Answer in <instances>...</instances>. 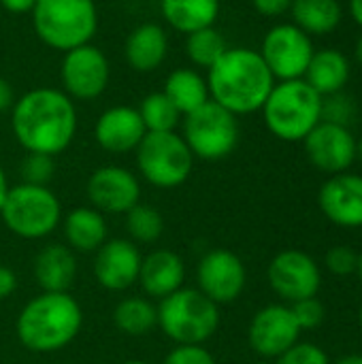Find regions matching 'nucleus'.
<instances>
[{"label": "nucleus", "mask_w": 362, "mask_h": 364, "mask_svg": "<svg viewBox=\"0 0 362 364\" xmlns=\"http://www.w3.org/2000/svg\"><path fill=\"white\" fill-rule=\"evenodd\" d=\"M256 364H271L269 360H260V363H256Z\"/></svg>", "instance_id": "3c124183"}, {"label": "nucleus", "mask_w": 362, "mask_h": 364, "mask_svg": "<svg viewBox=\"0 0 362 364\" xmlns=\"http://www.w3.org/2000/svg\"><path fill=\"white\" fill-rule=\"evenodd\" d=\"M21 181L32 186H47L55 175V160L45 154H26L19 166Z\"/></svg>", "instance_id": "2f4dec72"}, {"label": "nucleus", "mask_w": 362, "mask_h": 364, "mask_svg": "<svg viewBox=\"0 0 362 364\" xmlns=\"http://www.w3.org/2000/svg\"><path fill=\"white\" fill-rule=\"evenodd\" d=\"M122 364H151V363H147V360H126V363H122Z\"/></svg>", "instance_id": "09e8293b"}, {"label": "nucleus", "mask_w": 362, "mask_h": 364, "mask_svg": "<svg viewBox=\"0 0 362 364\" xmlns=\"http://www.w3.org/2000/svg\"><path fill=\"white\" fill-rule=\"evenodd\" d=\"M356 160H361L362 162V139L361 141H356Z\"/></svg>", "instance_id": "49530a36"}, {"label": "nucleus", "mask_w": 362, "mask_h": 364, "mask_svg": "<svg viewBox=\"0 0 362 364\" xmlns=\"http://www.w3.org/2000/svg\"><path fill=\"white\" fill-rule=\"evenodd\" d=\"M196 288L215 305L235 303L247 284L243 260L224 247L209 250L196 264Z\"/></svg>", "instance_id": "ddd939ff"}, {"label": "nucleus", "mask_w": 362, "mask_h": 364, "mask_svg": "<svg viewBox=\"0 0 362 364\" xmlns=\"http://www.w3.org/2000/svg\"><path fill=\"white\" fill-rule=\"evenodd\" d=\"M331 364H362V354H348V356H341L339 360Z\"/></svg>", "instance_id": "c03bdc74"}, {"label": "nucleus", "mask_w": 362, "mask_h": 364, "mask_svg": "<svg viewBox=\"0 0 362 364\" xmlns=\"http://www.w3.org/2000/svg\"><path fill=\"white\" fill-rule=\"evenodd\" d=\"M32 273L43 292H68L77 279V256L66 243H47L36 252Z\"/></svg>", "instance_id": "4be33fe9"}, {"label": "nucleus", "mask_w": 362, "mask_h": 364, "mask_svg": "<svg viewBox=\"0 0 362 364\" xmlns=\"http://www.w3.org/2000/svg\"><path fill=\"white\" fill-rule=\"evenodd\" d=\"M143 254L130 239H107L94 252V277L109 292H124L139 282Z\"/></svg>", "instance_id": "f3484780"}, {"label": "nucleus", "mask_w": 362, "mask_h": 364, "mask_svg": "<svg viewBox=\"0 0 362 364\" xmlns=\"http://www.w3.org/2000/svg\"><path fill=\"white\" fill-rule=\"evenodd\" d=\"M186 282V262L183 258L166 247H158L143 256L139 271V286L143 294L151 301H162L183 288Z\"/></svg>", "instance_id": "aec40b11"}, {"label": "nucleus", "mask_w": 362, "mask_h": 364, "mask_svg": "<svg viewBox=\"0 0 362 364\" xmlns=\"http://www.w3.org/2000/svg\"><path fill=\"white\" fill-rule=\"evenodd\" d=\"M354 55H356V62L362 66V34L358 36V41H356V49H354Z\"/></svg>", "instance_id": "a18cd8bd"}, {"label": "nucleus", "mask_w": 362, "mask_h": 364, "mask_svg": "<svg viewBox=\"0 0 362 364\" xmlns=\"http://www.w3.org/2000/svg\"><path fill=\"white\" fill-rule=\"evenodd\" d=\"M292 23L309 36L333 32L344 17L339 0H292Z\"/></svg>", "instance_id": "bb28decb"}, {"label": "nucleus", "mask_w": 362, "mask_h": 364, "mask_svg": "<svg viewBox=\"0 0 362 364\" xmlns=\"http://www.w3.org/2000/svg\"><path fill=\"white\" fill-rule=\"evenodd\" d=\"M83 326V311L70 292H41L17 316L19 343L36 354L60 352L70 346Z\"/></svg>", "instance_id": "7ed1b4c3"}, {"label": "nucleus", "mask_w": 362, "mask_h": 364, "mask_svg": "<svg viewBox=\"0 0 362 364\" xmlns=\"http://www.w3.org/2000/svg\"><path fill=\"white\" fill-rule=\"evenodd\" d=\"M6 192H9V181H6V173L0 164V209H2V203L6 198Z\"/></svg>", "instance_id": "37998d69"}, {"label": "nucleus", "mask_w": 362, "mask_h": 364, "mask_svg": "<svg viewBox=\"0 0 362 364\" xmlns=\"http://www.w3.org/2000/svg\"><path fill=\"white\" fill-rule=\"evenodd\" d=\"M156 307L158 328L175 346H203L220 328V305L198 288H179Z\"/></svg>", "instance_id": "423d86ee"}, {"label": "nucleus", "mask_w": 362, "mask_h": 364, "mask_svg": "<svg viewBox=\"0 0 362 364\" xmlns=\"http://www.w3.org/2000/svg\"><path fill=\"white\" fill-rule=\"evenodd\" d=\"M85 194L90 207L96 211L105 215H126L134 205L141 203V181L130 168L107 164L90 175Z\"/></svg>", "instance_id": "4468645a"}, {"label": "nucleus", "mask_w": 362, "mask_h": 364, "mask_svg": "<svg viewBox=\"0 0 362 364\" xmlns=\"http://www.w3.org/2000/svg\"><path fill=\"white\" fill-rule=\"evenodd\" d=\"M358 324H361V328H362V305H361V311H358Z\"/></svg>", "instance_id": "8fccbe9b"}, {"label": "nucleus", "mask_w": 362, "mask_h": 364, "mask_svg": "<svg viewBox=\"0 0 362 364\" xmlns=\"http://www.w3.org/2000/svg\"><path fill=\"white\" fill-rule=\"evenodd\" d=\"M15 290H17V275L9 267L0 264V301L9 299Z\"/></svg>", "instance_id": "58836bf2"}, {"label": "nucleus", "mask_w": 362, "mask_h": 364, "mask_svg": "<svg viewBox=\"0 0 362 364\" xmlns=\"http://www.w3.org/2000/svg\"><path fill=\"white\" fill-rule=\"evenodd\" d=\"M252 6L262 17H280L290 11L292 0H252Z\"/></svg>", "instance_id": "4c0bfd02"}, {"label": "nucleus", "mask_w": 362, "mask_h": 364, "mask_svg": "<svg viewBox=\"0 0 362 364\" xmlns=\"http://www.w3.org/2000/svg\"><path fill=\"white\" fill-rule=\"evenodd\" d=\"M226 49H228V43L215 26L186 34L183 51H186V58L190 60V64H194V68L209 70L222 58V53Z\"/></svg>", "instance_id": "c85d7f7f"}, {"label": "nucleus", "mask_w": 362, "mask_h": 364, "mask_svg": "<svg viewBox=\"0 0 362 364\" xmlns=\"http://www.w3.org/2000/svg\"><path fill=\"white\" fill-rule=\"evenodd\" d=\"M260 111L275 139L299 143L322 122V96L305 79L275 81Z\"/></svg>", "instance_id": "20e7f679"}, {"label": "nucleus", "mask_w": 362, "mask_h": 364, "mask_svg": "<svg viewBox=\"0 0 362 364\" xmlns=\"http://www.w3.org/2000/svg\"><path fill=\"white\" fill-rule=\"evenodd\" d=\"M350 13H352L354 21L362 28V0H350Z\"/></svg>", "instance_id": "79ce46f5"}, {"label": "nucleus", "mask_w": 362, "mask_h": 364, "mask_svg": "<svg viewBox=\"0 0 362 364\" xmlns=\"http://www.w3.org/2000/svg\"><path fill=\"white\" fill-rule=\"evenodd\" d=\"M111 79L109 58L94 43L75 47L62 55L60 83L62 92L75 102H90L105 94Z\"/></svg>", "instance_id": "9d476101"}, {"label": "nucleus", "mask_w": 362, "mask_h": 364, "mask_svg": "<svg viewBox=\"0 0 362 364\" xmlns=\"http://www.w3.org/2000/svg\"><path fill=\"white\" fill-rule=\"evenodd\" d=\"M301 333L290 305H267L252 318L247 341L262 360H275L299 343Z\"/></svg>", "instance_id": "2eb2a0df"}, {"label": "nucleus", "mask_w": 362, "mask_h": 364, "mask_svg": "<svg viewBox=\"0 0 362 364\" xmlns=\"http://www.w3.org/2000/svg\"><path fill=\"white\" fill-rule=\"evenodd\" d=\"M62 235L66 245L77 254H94L109 239V224L105 213L94 207H75L62 215Z\"/></svg>", "instance_id": "5701e85b"}, {"label": "nucleus", "mask_w": 362, "mask_h": 364, "mask_svg": "<svg viewBox=\"0 0 362 364\" xmlns=\"http://www.w3.org/2000/svg\"><path fill=\"white\" fill-rule=\"evenodd\" d=\"M320 211L341 228H362V175L339 173L326 179L318 192Z\"/></svg>", "instance_id": "6ab92c4d"}, {"label": "nucleus", "mask_w": 362, "mask_h": 364, "mask_svg": "<svg viewBox=\"0 0 362 364\" xmlns=\"http://www.w3.org/2000/svg\"><path fill=\"white\" fill-rule=\"evenodd\" d=\"M30 17L38 41L60 53L92 43L98 32L94 0H36Z\"/></svg>", "instance_id": "39448f33"}, {"label": "nucleus", "mask_w": 362, "mask_h": 364, "mask_svg": "<svg viewBox=\"0 0 362 364\" xmlns=\"http://www.w3.org/2000/svg\"><path fill=\"white\" fill-rule=\"evenodd\" d=\"M324 264H326L331 275H335V277H350L352 273H356L358 252H354L348 245H335V247H331L326 252Z\"/></svg>", "instance_id": "473e14b6"}, {"label": "nucleus", "mask_w": 362, "mask_h": 364, "mask_svg": "<svg viewBox=\"0 0 362 364\" xmlns=\"http://www.w3.org/2000/svg\"><path fill=\"white\" fill-rule=\"evenodd\" d=\"M273 364H331L326 352L316 343H303L299 341L288 352H284Z\"/></svg>", "instance_id": "f704fd0d"}, {"label": "nucleus", "mask_w": 362, "mask_h": 364, "mask_svg": "<svg viewBox=\"0 0 362 364\" xmlns=\"http://www.w3.org/2000/svg\"><path fill=\"white\" fill-rule=\"evenodd\" d=\"M352 113H354L352 100L344 96L341 92L331 94L329 98H322V122L348 126V119L352 117Z\"/></svg>", "instance_id": "c9c22d12"}, {"label": "nucleus", "mask_w": 362, "mask_h": 364, "mask_svg": "<svg viewBox=\"0 0 362 364\" xmlns=\"http://www.w3.org/2000/svg\"><path fill=\"white\" fill-rule=\"evenodd\" d=\"M292 309V316L299 324L301 331H314L318 328L322 322H324V305L318 301V296H312V299H303L299 303H292L290 305Z\"/></svg>", "instance_id": "72a5a7b5"}, {"label": "nucleus", "mask_w": 362, "mask_h": 364, "mask_svg": "<svg viewBox=\"0 0 362 364\" xmlns=\"http://www.w3.org/2000/svg\"><path fill=\"white\" fill-rule=\"evenodd\" d=\"M160 15L175 32L190 34L215 26L220 0H160Z\"/></svg>", "instance_id": "b1692460"}, {"label": "nucleus", "mask_w": 362, "mask_h": 364, "mask_svg": "<svg viewBox=\"0 0 362 364\" xmlns=\"http://www.w3.org/2000/svg\"><path fill=\"white\" fill-rule=\"evenodd\" d=\"M356 275L361 277V282H362V252L358 254V264H356Z\"/></svg>", "instance_id": "de8ad7c7"}, {"label": "nucleus", "mask_w": 362, "mask_h": 364, "mask_svg": "<svg viewBox=\"0 0 362 364\" xmlns=\"http://www.w3.org/2000/svg\"><path fill=\"white\" fill-rule=\"evenodd\" d=\"M271 290L286 303H299L303 299L318 296L322 288V271L318 262L301 250L280 252L267 269Z\"/></svg>", "instance_id": "f8f14e48"}, {"label": "nucleus", "mask_w": 362, "mask_h": 364, "mask_svg": "<svg viewBox=\"0 0 362 364\" xmlns=\"http://www.w3.org/2000/svg\"><path fill=\"white\" fill-rule=\"evenodd\" d=\"M307 160L322 173L339 175L356 162V139L348 126L320 122L305 139Z\"/></svg>", "instance_id": "dca6fc26"}, {"label": "nucleus", "mask_w": 362, "mask_h": 364, "mask_svg": "<svg viewBox=\"0 0 362 364\" xmlns=\"http://www.w3.org/2000/svg\"><path fill=\"white\" fill-rule=\"evenodd\" d=\"M162 364H218L213 354L203 346H175Z\"/></svg>", "instance_id": "e433bc0d"}, {"label": "nucleus", "mask_w": 362, "mask_h": 364, "mask_svg": "<svg viewBox=\"0 0 362 364\" xmlns=\"http://www.w3.org/2000/svg\"><path fill=\"white\" fill-rule=\"evenodd\" d=\"M113 324L128 337H145L158 326V307L147 296H126L113 309Z\"/></svg>", "instance_id": "cd10ccee"}, {"label": "nucleus", "mask_w": 362, "mask_h": 364, "mask_svg": "<svg viewBox=\"0 0 362 364\" xmlns=\"http://www.w3.org/2000/svg\"><path fill=\"white\" fill-rule=\"evenodd\" d=\"M145 134L147 130L143 126V119L137 107L130 105H115L105 109L94 124L96 145L113 156L134 151Z\"/></svg>", "instance_id": "a211bd4d"}, {"label": "nucleus", "mask_w": 362, "mask_h": 364, "mask_svg": "<svg viewBox=\"0 0 362 364\" xmlns=\"http://www.w3.org/2000/svg\"><path fill=\"white\" fill-rule=\"evenodd\" d=\"M205 79L209 100L237 117L260 111L275 85L265 60L250 47H228Z\"/></svg>", "instance_id": "f03ea898"}, {"label": "nucleus", "mask_w": 362, "mask_h": 364, "mask_svg": "<svg viewBox=\"0 0 362 364\" xmlns=\"http://www.w3.org/2000/svg\"><path fill=\"white\" fill-rule=\"evenodd\" d=\"M137 111L147 132H173L183 117L162 90L147 94L137 107Z\"/></svg>", "instance_id": "c756f323"}, {"label": "nucleus", "mask_w": 362, "mask_h": 364, "mask_svg": "<svg viewBox=\"0 0 362 364\" xmlns=\"http://www.w3.org/2000/svg\"><path fill=\"white\" fill-rule=\"evenodd\" d=\"M169 55V32L156 21L139 23L130 30L124 43L126 64L134 73H154L158 70Z\"/></svg>", "instance_id": "412c9836"}, {"label": "nucleus", "mask_w": 362, "mask_h": 364, "mask_svg": "<svg viewBox=\"0 0 362 364\" xmlns=\"http://www.w3.org/2000/svg\"><path fill=\"white\" fill-rule=\"evenodd\" d=\"M11 132L26 154L60 156L75 141L79 117L75 100L58 87H32L15 98Z\"/></svg>", "instance_id": "f257e3e1"}, {"label": "nucleus", "mask_w": 362, "mask_h": 364, "mask_svg": "<svg viewBox=\"0 0 362 364\" xmlns=\"http://www.w3.org/2000/svg\"><path fill=\"white\" fill-rule=\"evenodd\" d=\"M303 79L324 98L337 94L350 81V60L337 49L314 51Z\"/></svg>", "instance_id": "393cba45"}, {"label": "nucleus", "mask_w": 362, "mask_h": 364, "mask_svg": "<svg viewBox=\"0 0 362 364\" xmlns=\"http://www.w3.org/2000/svg\"><path fill=\"white\" fill-rule=\"evenodd\" d=\"M179 126L192 156L205 162L224 160L239 145V117L213 100L183 115Z\"/></svg>", "instance_id": "1a4fd4ad"}, {"label": "nucleus", "mask_w": 362, "mask_h": 364, "mask_svg": "<svg viewBox=\"0 0 362 364\" xmlns=\"http://www.w3.org/2000/svg\"><path fill=\"white\" fill-rule=\"evenodd\" d=\"M139 175L154 188L183 186L194 168V156L179 132H147L134 149Z\"/></svg>", "instance_id": "6e6552de"}, {"label": "nucleus", "mask_w": 362, "mask_h": 364, "mask_svg": "<svg viewBox=\"0 0 362 364\" xmlns=\"http://www.w3.org/2000/svg\"><path fill=\"white\" fill-rule=\"evenodd\" d=\"M312 36L305 34L294 23H277L273 26L258 49L267 68L271 70L275 81H292L303 79L309 60L314 55Z\"/></svg>", "instance_id": "9b49d317"}, {"label": "nucleus", "mask_w": 362, "mask_h": 364, "mask_svg": "<svg viewBox=\"0 0 362 364\" xmlns=\"http://www.w3.org/2000/svg\"><path fill=\"white\" fill-rule=\"evenodd\" d=\"M15 90H13V85L4 79V77H0V113H6V111H11L13 109V105H15Z\"/></svg>", "instance_id": "a19ab883"}, {"label": "nucleus", "mask_w": 362, "mask_h": 364, "mask_svg": "<svg viewBox=\"0 0 362 364\" xmlns=\"http://www.w3.org/2000/svg\"><path fill=\"white\" fill-rule=\"evenodd\" d=\"M36 0H0V6L13 15H30Z\"/></svg>", "instance_id": "ea45409f"}, {"label": "nucleus", "mask_w": 362, "mask_h": 364, "mask_svg": "<svg viewBox=\"0 0 362 364\" xmlns=\"http://www.w3.org/2000/svg\"><path fill=\"white\" fill-rule=\"evenodd\" d=\"M0 218L9 232L26 241L47 239L62 224V205L49 186H9Z\"/></svg>", "instance_id": "0eeeda50"}, {"label": "nucleus", "mask_w": 362, "mask_h": 364, "mask_svg": "<svg viewBox=\"0 0 362 364\" xmlns=\"http://www.w3.org/2000/svg\"><path fill=\"white\" fill-rule=\"evenodd\" d=\"M126 230L132 243L151 245L164 235V218L156 207L139 203L126 213Z\"/></svg>", "instance_id": "7c9ffc66"}, {"label": "nucleus", "mask_w": 362, "mask_h": 364, "mask_svg": "<svg viewBox=\"0 0 362 364\" xmlns=\"http://www.w3.org/2000/svg\"><path fill=\"white\" fill-rule=\"evenodd\" d=\"M162 92L177 107L181 115H188L209 100L207 79L190 66L175 68L166 75Z\"/></svg>", "instance_id": "a878e982"}]
</instances>
